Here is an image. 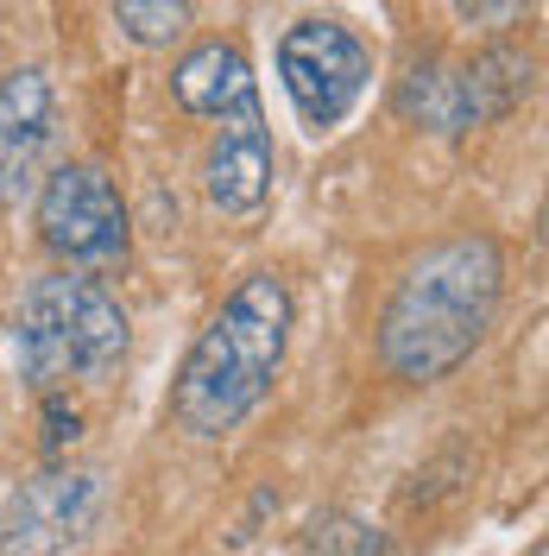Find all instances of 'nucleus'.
<instances>
[{"mask_svg": "<svg viewBox=\"0 0 549 556\" xmlns=\"http://www.w3.org/2000/svg\"><path fill=\"white\" fill-rule=\"evenodd\" d=\"M304 556H392V551H385V538H379L373 525L329 519V525H316V538H309Z\"/></svg>", "mask_w": 549, "mask_h": 556, "instance_id": "obj_14", "label": "nucleus"}, {"mask_svg": "<svg viewBox=\"0 0 549 556\" xmlns=\"http://www.w3.org/2000/svg\"><path fill=\"white\" fill-rule=\"evenodd\" d=\"M291 342V291L278 273H246L234 298L215 311L196 348L183 354L171 380V424L196 443H215L241 430L272 392Z\"/></svg>", "mask_w": 549, "mask_h": 556, "instance_id": "obj_2", "label": "nucleus"}, {"mask_svg": "<svg viewBox=\"0 0 549 556\" xmlns=\"http://www.w3.org/2000/svg\"><path fill=\"white\" fill-rule=\"evenodd\" d=\"M102 481L82 468H44L0 500V556H64L95 519Z\"/></svg>", "mask_w": 549, "mask_h": 556, "instance_id": "obj_5", "label": "nucleus"}, {"mask_svg": "<svg viewBox=\"0 0 549 556\" xmlns=\"http://www.w3.org/2000/svg\"><path fill=\"white\" fill-rule=\"evenodd\" d=\"M278 76H284V96L304 114V127H335L347 108L360 102L373 58L367 45L335 26V20H297L291 33L278 38Z\"/></svg>", "mask_w": 549, "mask_h": 556, "instance_id": "obj_4", "label": "nucleus"}, {"mask_svg": "<svg viewBox=\"0 0 549 556\" xmlns=\"http://www.w3.org/2000/svg\"><path fill=\"white\" fill-rule=\"evenodd\" d=\"M531 89H537V64H531L524 51H512V45H486L481 58L461 70V108H468V127L506 121Z\"/></svg>", "mask_w": 549, "mask_h": 556, "instance_id": "obj_11", "label": "nucleus"}, {"mask_svg": "<svg viewBox=\"0 0 549 556\" xmlns=\"http://www.w3.org/2000/svg\"><path fill=\"white\" fill-rule=\"evenodd\" d=\"M13 361L26 386L58 392L69 380V336H64V273H44L26 285L20 316H13Z\"/></svg>", "mask_w": 549, "mask_h": 556, "instance_id": "obj_9", "label": "nucleus"}, {"mask_svg": "<svg viewBox=\"0 0 549 556\" xmlns=\"http://www.w3.org/2000/svg\"><path fill=\"white\" fill-rule=\"evenodd\" d=\"M398 108L411 114L417 127H436V134H468V108H461V70L443 64H417L398 89Z\"/></svg>", "mask_w": 549, "mask_h": 556, "instance_id": "obj_12", "label": "nucleus"}, {"mask_svg": "<svg viewBox=\"0 0 549 556\" xmlns=\"http://www.w3.org/2000/svg\"><path fill=\"white\" fill-rule=\"evenodd\" d=\"M203 190L221 215H259L272 190V127L259 114V96H241L221 114V134L203 165Z\"/></svg>", "mask_w": 549, "mask_h": 556, "instance_id": "obj_6", "label": "nucleus"}, {"mask_svg": "<svg viewBox=\"0 0 549 556\" xmlns=\"http://www.w3.org/2000/svg\"><path fill=\"white\" fill-rule=\"evenodd\" d=\"M51 146V83L44 70L0 76V203H26Z\"/></svg>", "mask_w": 549, "mask_h": 556, "instance_id": "obj_7", "label": "nucleus"}, {"mask_svg": "<svg viewBox=\"0 0 549 556\" xmlns=\"http://www.w3.org/2000/svg\"><path fill=\"white\" fill-rule=\"evenodd\" d=\"M190 13H196V0H114V20H120V33L145 45V51H165L177 38L190 33Z\"/></svg>", "mask_w": 549, "mask_h": 556, "instance_id": "obj_13", "label": "nucleus"}, {"mask_svg": "<svg viewBox=\"0 0 549 556\" xmlns=\"http://www.w3.org/2000/svg\"><path fill=\"white\" fill-rule=\"evenodd\" d=\"M64 336H69V380L102 386L120 367L133 329H127V311H120V298L107 291L102 278L64 273Z\"/></svg>", "mask_w": 549, "mask_h": 556, "instance_id": "obj_8", "label": "nucleus"}, {"mask_svg": "<svg viewBox=\"0 0 549 556\" xmlns=\"http://www.w3.org/2000/svg\"><path fill=\"white\" fill-rule=\"evenodd\" d=\"M171 96H177V108H190V114H228L241 96H253V70H246L241 45H228V38L196 45V51L177 64Z\"/></svg>", "mask_w": 549, "mask_h": 556, "instance_id": "obj_10", "label": "nucleus"}, {"mask_svg": "<svg viewBox=\"0 0 549 556\" xmlns=\"http://www.w3.org/2000/svg\"><path fill=\"white\" fill-rule=\"evenodd\" d=\"M531 556H549V551H544V544H537V551H531Z\"/></svg>", "mask_w": 549, "mask_h": 556, "instance_id": "obj_17", "label": "nucleus"}, {"mask_svg": "<svg viewBox=\"0 0 549 556\" xmlns=\"http://www.w3.org/2000/svg\"><path fill=\"white\" fill-rule=\"evenodd\" d=\"M499 285H506V260L493 235H448L423 260H411V273L398 278L392 304L379 316L385 374L405 386L448 380L486 342Z\"/></svg>", "mask_w": 549, "mask_h": 556, "instance_id": "obj_1", "label": "nucleus"}, {"mask_svg": "<svg viewBox=\"0 0 549 556\" xmlns=\"http://www.w3.org/2000/svg\"><path fill=\"white\" fill-rule=\"evenodd\" d=\"M38 235L44 247L82 266V273H107L127 260V208L120 190L107 184L95 165H64L38 184Z\"/></svg>", "mask_w": 549, "mask_h": 556, "instance_id": "obj_3", "label": "nucleus"}, {"mask_svg": "<svg viewBox=\"0 0 549 556\" xmlns=\"http://www.w3.org/2000/svg\"><path fill=\"white\" fill-rule=\"evenodd\" d=\"M531 7H537V0H455V13H461L468 26H481V33H512Z\"/></svg>", "mask_w": 549, "mask_h": 556, "instance_id": "obj_16", "label": "nucleus"}, {"mask_svg": "<svg viewBox=\"0 0 549 556\" xmlns=\"http://www.w3.org/2000/svg\"><path fill=\"white\" fill-rule=\"evenodd\" d=\"M69 443H82V412L69 405L64 392H44V455L58 462Z\"/></svg>", "mask_w": 549, "mask_h": 556, "instance_id": "obj_15", "label": "nucleus"}]
</instances>
